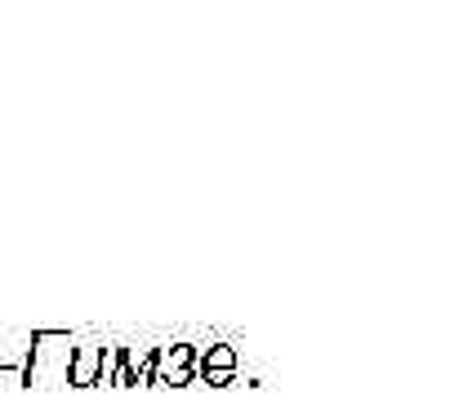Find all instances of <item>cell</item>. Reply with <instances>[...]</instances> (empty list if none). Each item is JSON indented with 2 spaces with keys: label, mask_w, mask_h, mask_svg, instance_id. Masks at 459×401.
Wrapping results in <instances>:
<instances>
[{
  "label": "cell",
  "mask_w": 459,
  "mask_h": 401,
  "mask_svg": "<svg viewBox=\"0 0 459 401\" xmlns=\"http://www.w3.org/2000/svg\"><path fill=\"white\" fill-rule=\"evenodd\" d=\"M103 362H108V348H99V344H72L67 384L72 388H94L103 379Z\"/></svg>",
  "instance_id": "7a4b0ae2"
},
{
  "label": "cell",
  "mask_w": 459,
  "mask_h": 401,
  "mask_svg": "<svg viewBox=\"0 0 459 401\" xmlns=\"http://www.w3.org/2000/svg\"><path fill=\"white\" fill-rule=\"evenodd\" d=\"M67 362H72V339L63 330H36L22 366V384H67Z\"/></svg>",
  "instance_id": "6da1fadb"
}]
</instances>
